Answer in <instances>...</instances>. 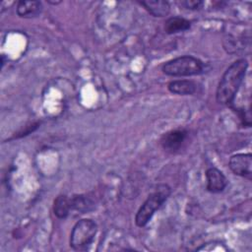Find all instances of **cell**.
<instances>
[{
  "mask_svg": "<svg viewBox=\"0 0 252 252\" xmlns=\"http://www.w3.org/2000/svg\"><path fill=\"white\" fill-rule=\"evenodd\" d=\"M248 68V61L240 58L234 61L222 74L216 92V99L219 103L233 107L238 90L243 83Z\"/></svg>",
  "mask_w": 252,
  "mask_h": 252,
  "instance_id": "obj_1",
  "label": "cell"
},
{
  "mask_svg": "<svg viewBox=\"0 0 252 252\" xmlns=\"http://www.w3.org/2000/svg\"><path fill=\"white\" fill-rule=\"evenodd\" d=\"M170 194L171 188L167 184H158L139 208L135 216L136 225L144 227L151 220L155 213L168 199Z\"/></svg>",
  "mask_w": 252,
  "mask_h": 252,
  "instance_id": "obj_2",
  "label": "cell"
},
{
  "mask_svg": "<svg viewBox=\"0 0 252 252\" xmlns=\"http://www.w3.org/2000/svg\"><path fill=\"white\" fill-rule=\"evenodd\" d=\"M205 70L206 66L204 62L191 55L173 58L161 66L162 73L170 77L195 76L203 74Z\"/></svg>",
  "mask_w": 252,
  "mask_h": 252,
  "instance_id": "obj_3",
  "label": "cell"
},
{
  "mask_svg": "<svg viewBox=\"0 0 252 252\" xmlns=\"http://www.w3.org/2000/svg\"><path fill=\"white\" fill-rule=\"evenodd\" d=\"M97 224L91 219H82L73 226L70 233V247L76 251L88 249L94 242Z\"/></svg>",
  "mask_w": 252,
  "mask_h": 252,
  "instance_id": "obj_4",
  "label": "cell"
},
{
  "mask_svg": "<svg viewBox=\"0 0 252 252\" xmlns=\"http://www.w3.org/2000/svg\"><path fill=\"white\" fill-rule=\"evenodd\" d=\"M230 170L241 177L251 180L252 178V155L248 154H236L231 156L228 161Z\"/></svg>",
  "mask_w": 252,
  "mask_h": 252,
  "instance_id": "obj_5",
  "label": "cell"
},
{
  "mask_svg": "<svg viewBox=\"0 0 252 252\" xmlns=\"http://www.w3.org/2000/svg\"><path fill=\"white\" fill-rule=\"evenodd\" d=\"M187 136L188 131L186 129L178 128L164 133L161 136L159 143L162 149L165 150L166 152L175 153L182 147Z\"/></svg>",
  "mask_w": 252,
  "mask_h": 252,
  "instance_id": "obj_6",
  "label": "cell"
},
{
  "mask_svg": "<svg viewBox=\"0 0 252 252\" xmlns=\"http://www.w3.org/2000/svg\"><path fill=\"white\" fill-rule=\"evenodd\" d=\"M205 175L207 180V190L211 193H220L228 184L225 175L217 167L212 166L207 168Z\"/></svg>",
  "mask_w": 252,
  "mask_h": 252,
  "instance_id": "obj_7",
  "label": "cell"
},
{
  "mask_svg": "<svg viewBox=\"0 0 252 252\" xmlns=\"http://www.w3.org/2000/svg\"><path fill=\"white\" fill-rule=\"evenodd\" d=\"M43 10L42 3L36 0H21L17 3V14L21 18L32 19L39 16Z\"/></svg>",
  "mask_w": 252,
  "mask_h": 252,
  "instance_id": "obj_8",
  "label": "cell"
},
{
  "mask_svg": "<svg viewBox=\"0 0 252 252\" xmlns=\"http://www.w3.org/2000/svg\"><path fill=\"white\" fill-rule=\"evenodd\" d=\"M139 4L156 18L165 17L170 12L169 2L164 0H145L139 1Z\"/></svg>",
  "mask_w": 252,
  "mask_h": 252,
  "instance_id": "obj_9",
  "label": "cell"
},
{
  "mask_svg": "<svg viewBox=\"0 0 252 252\" xmlns=\"http://www.w3.org/2000/svg\"><path fill=\"white\" fill-rule=\"evenodd\" d=\"M197 83L192 80H174L168 83L167 89L170 93L180 95H190L197 92Z\"/></svg>",
  "mask_w": 252,
  "mask_h": 252,
  "instance_id": "obj_10",
  "label": "cell"
},
{
  "mask_svg": "<svg viewBox=\"0 0 252 252\" xmlns=\"http://www.w3.org/2000/svg\"><path fill=\"white\" fill-rule=\"evenodd\" d=\"M71 213L76 212L77 214H86L94 208V200L86 194L73 195L70 197Z\"/></svg>",
  "mask_w": 252,
  "mask_h": 252,
  "instance_id": "obj_11",
  "label": "cell"
},
{
  "mask_svg": "<svg viewBox=\"0 0 252 252\" xmlns=\"http://www.w3.org/2000/svg\"><path fill=\"white\" fill-rule=\"evenodd\" d=\"M191 28V22L182 17H170L164 22V32L167 34H173L185 32Z\"/></svg>",
  "mask_w": 252,
  "mask_h": 252,
  "instance_id": "obj_12",
  "label": "cell"
},
{
  "mask_svg": "<svg viewBox=\"0 0 252 252\" xmlns=\"http://www.w3.org/2000/svg\"><path fill=\"white\" fill-rule=\"evenodd\" d=\"M53 213L58 219H66L71 214L70 197L58 195L53 202Z\"/></svg>",
  "mask_w": 252,
  "mask_h": 252,
  "instance_id": "obj_13",
  "label": "cell"
},
{
  "mask_svg": "<svg viewBox=\"0 0 252 252\" xmlns=\"http://www.w3.org/2000/svg\"><path fill=\"white\" fill-rule=\"evenodd\" d=\"M40 126V121H34V122H32L26 126H24L23 128H21L19 131H17L13 137L11 138L12 140L14 139H19V138H23L25 136H28L30 135L31 133L34 132L38 127Z\"/></svg>",
  "mask_w": 252,
  "mask_h": 252,
  "instance_id": "obj_14",
  "label": "cell"
},
{
  "mask_svg": "<svg viewBox=\"0 0 252 252\" xmlns=\"http://www.w3.org/2000/svg\"><path fill=\"white\" fill-rule=\"evenodd\" d=\"M233 111H235L239 117V120L241 121V124L243 127H250L251 126V115L249 110H245L243 108H237L235 106L231 107Z\"/></svg>",
  "mask_w": 252,
  "mask_h": 252,
  "instance_id": "obj_15",
  "label": "cell"
},
{
  "mask_svg": "<svg viewBox=\"0 0 252 252\" xmlns=\"http://www.w3.org/2000/svg\"><path fill=\"white\" fill-rule=\"evenodd\" d=\"M180 6L189 10H199L204 5V2L201 0H184L178 2Z\"/></svg>",
  "mask_w": 252,
  "mask_h": 252,
  "instance_id": "obj_16",
  "label": "cell"
},
{
  "mask_svg": "<svg viewBox=\"0 0 252 252\" xmlns=\"http://www.w3.org/2000/svg\"><path fill=\"white\" fill-rule=\"evenodd\" d=\"M49 4H52V5H57V4H60L61 3V1H50V0H48L47 1Z\"/></svg>",
  "mask_w": 252,
  "mask_h": 252,
  "instance_id": "obj_17",
  "label": "cell"
}]
</instances>
